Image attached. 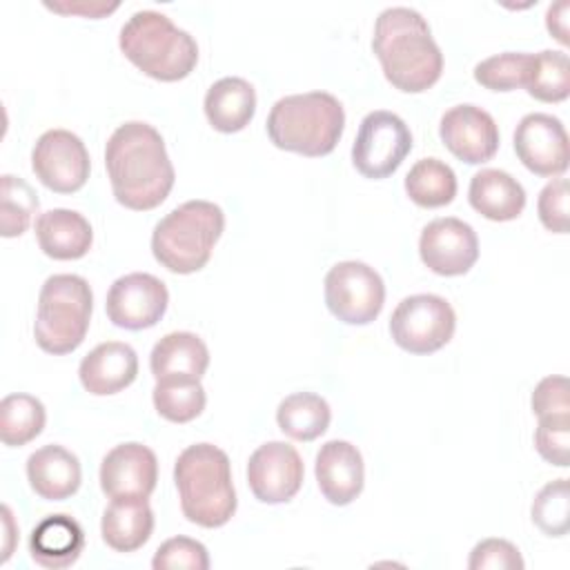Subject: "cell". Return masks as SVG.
I'll use <instances>...</instances> for the list:
<instances>
[{"label": "cell", "instance_id": "obj_25", "mask_svg": "<svg viewBox=\"0 0 570 570\" xmlns=\"http://www.w3.org/2000/svg\"><path fill=\"white\" fill-rule=\"evenodd\" d=\"M154 532V510L147 499H111L102 512V541L116 552L142 548Z\"/></svg>", "mask_w": 570, "mask_h": 570}, {"label": "cell", "instance_id": "obj_35", "mask_svg": "<svg viewBox=\"0 0 570 570\" xmlns=\"http://www.w3.org/2000/svg\"><path fill=\"white\" fill-rule=\"evenodd\" d=\"M534 448L543 461L568 468L570 459V414L539 416L534 430Z\"/></svg>", "mask_w": 570, "mask_h": 570}, {"label": "cell", "instance_id": "obj_2", "mask_svg": "<svg viewBox=\"0 0 570 570\" xmlns=\"http://www.w3.org/2000/svg\"><path fill=\"white\" fill-rule=\"evenodd\" d=\"M372 51L385 80L405 94L428 91L443 73V53L430 24L410 7H390L379 13Z\"/></svg>", "mask_w": 570, "mask_h": 570}, {"label": "cell", "instance_id": "obj_30", "mask_svg": "<svg viewBox=\"0 0 570 570\" xmlns=\"http://www.w3.org/2000/svg\"><path fill=\"white\" fill-rule=\"evenodd\" d=\"M156 412L171 423H189L205 410L207 396L200 379H160L151 392Z\"/></svg>", "mask_w": 570, "mask_h": 570}, {"label": "cell", "instance_id": "obj_36", "mask_svg": "<svg viewBox=\"0 0 570 570\" xmlns=\"http://www.w3.org/2000/svg\"><path fill=\"white\" fill-rule=\"evenodd\" d=\"M154 570H207V548L189 537H171L156 550L151 559Z\"/></svg>", "mask_w": 570, "mask_h": 570}, {"label": "cell", "instance_id": "obj_16", "mask_svg": "<svg viewBox=\"0 0 570 570\" xmlns=\"http://www.w3.org/2000/svg\"><path fill=\"white\" fill-rule=\"evenodd\" d=\"M439 136L448 151L468 165L494 158L499 149V127L494 118L476 105H454L439 122Z\"/></svg>", "mask_w": 570, "mask_h": 570}, {"label": "cell", "instance_id": "obj_34", "mask_svg": "<svg viewBox=\"0 0 570 570\" xmlns=\"http://www.w3.org/2000/svg\"><path fill=\"white\" fill-rule=\"evenodd\" d=\"M532 53L505 51L481 60L474 67V80L490 91H514L525 87Z\"/></svg>", "mask_w": 570, "mask_h": 570}, {"label": "cell", "instance_id": "obj_3", "mask_svg": "<svg viewBox=\"0 0 570 570\" xmlns=\"http://www.w3.org/2000/svg\"><path fill=\"white\" fill-rule=\"evenodd\" d=\"M174 483L187 521L200 528H220L236 512L229 456L214 443L185 448L174 463Z\"/></svg>", "mask_w": 570, "mask_h": 570}, {"label": "cell", "instance_id": "obj_12", "mask_svg": "<svg viewBox=\"0 0 570 570\" xmlns=\"http://www.w3.org/2000/svg\"><path fill=\"white\" fill-rule=\"evenodd\" d=\"M169 305V292L160 278L147 272H131L116 278L107 292V316L122 330L154 327Z\"/></svg>", "mask_w": 570, "mask_h": 570}, {"label": "cell", "instance_id": "obj_13", "mask_svg": "<svg viewBox=\"0 0 570 570\" xmlns=\"http://www.w3.org/2000/svg\"><path fill=\"white\" fill-rule=\"evenodd\" d=\"M303 461L294 445L269 441L258 445L247 463V483L261 503H287L303 485Z\"/></svg>", "mask_w": 570, "mask_h": 570}, {"label": "cell", "instance_id": "obj_27", "mask_svg": "<svg viewBox=\"0 0 570 570\" xmlns=\"http://www.w3.org/2000/svg\"><path fill=\"white\" fill-rule=\"evenodd\" d=\"M332 410L327 401L314 392H294L276 407L281 432L294 441H314L330 428Z\"/></svg>", "mask_w": 570, "mask_h": 570}, {"label": "cell", "instance_id": "obj_6", "mask_svg": "<svg viewBox=\"0 0 570 570\" xmlns=\"http://www.w3.org/2000/svg\"><path fill=\"white\" fill-rule=\"evenodd\" d=\"M223 229L225 214L216 203L187 200L156 223L151 254L174 274H194L209 263Z\"/></svg>", "mask_w": 570, "mask_h": 570}, {"label": "cell", "instance_id": "obj_5", "mask_svg": "<svg viewBox=\"0 0 570 570\" xmlns=\"http://www.w3.org/2000/svg\"><path fill=\"white\" fill-rule=\"evenodd\" d=\"M118 45L134 67L160 82L187 78L198 62L194 36L154 9L131 13L120 29Z\"/></svg>", "mask_w": 570, "mask_h": 570}, {"label": "cell", "instance_id": "obj_18", "mask_svg": "<svg viewBox=\"0 0 570 570\" xmlns=\"http://www.w3.org/2000/svg\"><path fill=\"white\" fill-rule=\"evenodd\" d=\"M321 494L332 505H347L363 492L365 465L356 445L332 439L321 445L314 463Z\"/></svg>", "mask_w": 570, "mask_h": 570}, {"label": "cell", "instance_id": "obj_26", "mask_svg": "<svg viewBox=\"0 0 570 570\" xmlns=\"http://www.w3.org/2000/svg\"><path fill=\"white\" fill-rule=\"evenodd\" d=\"M203 109L216 131L236 134L254 118L256 91L245 78L227 76L207 89Z\"/></svg>", "mask_w": 570, "mask_h": 570}, {"label": "cell", "instance_id": "obj_24", "mask_svg": "<svg viewBox=\"0 0 570 570\" xmlns=\"http://www.w3.org/2000/svg\"><path fill=\"white\" fill-rule=\"evenodd\" d=\"M149 367L160 379H200L209 367V350L194 332H169L151 350Z\"/></svg>", "mask_w": 570, "mask_h": 570}, {"label": "cell", "instance_id": "obj_14", "mask_svg": "<svg viewBox=\"0 0 570 570\" xmlns=\"http://www.w3.org/2000/svg\"><path fill=\"white\" fill-rule=\"evenodd\" d=\"M514 151L525 169L543 178H557L568 169V134L550 114H528L514 129Z\"/></svg>", "mask_w": 570, "mask_h": 570}, {"label": "cell", "instance_id": "obj_1", "mask_svg": "<svg viewBox=\"0 0 570 570\" xmlns=\"http://www.w3.org/2000/svg\"><path fill=\"white\" fill-rule=\"evenodd\" d=\"M105 167L114 198L134 212L158 207L176 180L163 136L140 120H129L109 136Z\"/></svg>", "mask_w": 570, "mask_h": 570}, {"label": "cell", "instance_id": "obj_29", "mask_svg": "<svg viewBox=\"0 0 570 570\" xmlns=\"http://www.w3.org/2000/svg\"><path fill=\"white\" fill-rule=\"evenodd\" d=\"M47 421L45 405L24 392L7 394L0 401V439L7 448H20L33 441Z\"/></svg>", "mask_w": 570, "mask_h": 570}, {"label": "cell", "instance_id": "obj_10", "mask_svg": "<svg viewBox=\"0 0 570 570\" xmlns=\"http://www.w3.org/2000/svg\"><path fill=\"white\" fill-rule=\"evenodd\" d=\"M385 303L381 274L361 261H341L325 276V305L347 325L372 323Z\"/></svg>", "mask_w": 570, "mask_h": 570}, {"label": "cell", "instance_id": "obj_19", "mask_svg": "<svg viewBox=\"0 0 570 570\" xmlns=\"http://www.w3.org/2000/svg\"><path fill=\"white\" fill-rule=\"evenodd\" d=\"M138 374V354L131 345L107 341L96 345L78 367L82 387L94 396L118 394L134 383Z\"/></svg>", "mask_w": 570, "mask_h": 570}, {"label": "cell", "instance_id": "obj_40", "mask_svg": "<svg viewBox=\"0 0 570 570\" xmlns=\"http://www.w3.org/2000/svg\"><path fill=\"white\" fill-rule=\"evenodd\" d=\"M47 9L56 11V13H65V16H82V18H102L109 16L111 11H116L120 4L118 2H45Z\"/></svg>", "mask_w": 570, "mask_h": 570}, {"label": "cell", "instance_id": "obj_8", "mask_svg": "<svg viewBox=\"0 0 570 570\" xmlns=\"http://www.w3.org/2000/svg\"><path fill=\"white\" fill-rule=\"evenodd\" d=\"M456 314L439 294L405 296L392 312V341L410 354H432L445 347L454 334Z\"/></svg>", "mask_w": 570, "mask_h": 570}, {"label": "cell", "instance_id": "obj_38", "mask_svg": "<svg viewBox=\"0 0 570 570\" xmlns=\"http://www.w3.org/2000/svg\"><path fill=\"white\" fill-rule=\"evenodd\" d=\"M470 570H521L523 559L514 543L505 539L479 541L468 559Z\"/></svg>", "mask_w": 570, "mask_h": 570}, {"label": "cell", "instance_id": "obj_28", "mask_svg": "<svg viewBox=\"0 0 570 570\" xmlns=\"http://www.w3.org/2000/svg\"><path fill=\"white\" fill-rule=\"evenodd\" d=\"M405 191L419 207H443L456 196V176L450 165L439 158L416 160L405 176Z\"/></svg>", "mask_w": 570, "mask_h": 570}, {"label": "cell", "instance_id": "obj_4", "mask_svg": "<svg viewBox=\"0 0 570 570\" xmlns=\"http://www.w3.org/2000/svg\"><path fill=\"white\" fill-rule=\"evenodd\" d=\"M345 129V109L327 91H307L278 98L267 116V136L274 147L307 158L327 156Z\"/></svg>", "mask_w": 570, "mask_h": 570}, {"label": "cell", "instance_id": "obj_9", "mask_svg": "<svg viewBox=\"0 0 570 570\" xmlns=\"http://www.w3.org/2000/svg\"><path fill=\"white\" fill-rule=\"evenodd\" d=\"M412 149V131L405 120L392 111H370L356 131L352 163L365 178L381 180L392 176Z\"/></svg>", "mask_w": 570, "mask_h": 570}, {"label": "cell", "instance_id": "obj_41", "mask_svg": "<svg viewBox=\"0 0 570 570\" xmlns=\"http://www.w3.org/2000/svg\"><path fill=\"white\" fill-rule=\"evenodd\" d=\"M568 11H570V2L568 0H559L554 4L548 7L546 13V27L552 33L554 40H559L561 45H568Z\"/></svg>", "mask_w": 570, "mask_h": 570}, {"label": "cell", "instance_id": "obj_23", "mask_svg": "<svg viewBox=\"0 0 570 570\" xmlns=\"http://www.w3.org/2000/svg\"><path fill=\"white\" fill-rule=\"evenodd\" d=\"M468 200L483 218L505 223L521 216L525 207V189L503 169H481L470 180Z\"/></svg>", "mask_w": 570, "mask_h": 570}, {"label": "cell", "instance_id": "obj_15", "mask_svg": "<svg viewBox=\"0 0 570 570\" xmlns=\"http://www.w3.org/2000/svg\"><path fill=\"white\" fill-rule=\"evenodd\" d=\"M423 265L439 276H461L479 258V238L472 225L445 216L428 223L419 238Z\"/></svg>", "mask_w": 570, "mask_h": 570}, {"label": "cell", "instance_id": "obj_37", "mask_svg": "<svg viewBox=\"0 0 570 570\" xmlns=\"http://www.w3.org/2000/svg\"><path fill=\"white\" fill-rule=\"evenodd\" d=\"M568 198H570L568 180L561 178V176L552 178L539 191L537 212H539L541 225L548 232H554V234H566L568 232Z\"/></svg>", "mask_w": 570, "mask_h": 570}, {"label": "cell", "instance_id": "obj_7", "mask_svg": "<svg viewBox=\"0 0 570 570\" xmlns=\"http://www.w3.org/2000/svg\"><path fill=\"white\" fill-rule=\"evenodd\" d=\"M94 309L89 283L78 274H53L42 283L33 338L47 354H69L87 336Z\"/></svg>", "mask_w": 570, "mask_h": 570}, {"label": "cell", "instance_id": "obj_21", "mask_svg": "<svg viewBox=\"0 0 570 570\" xmlns=\"http://www.w3.org/2000/svg\"><path fill=\"white\" fill-rule=\"evenodd\" d=\"M36 240L49 258L76 261L91 249L94 232L82 214L56 207L36 218Z\"/></svg>", "mask_w": 570, "mask_h": 570}, {"label": "cell", "instance_id": "obj_39", "mask_svg": "<svg viewBox=\"0 0 570 570\" xmlns=\"http://www.w3.org/2000/svg\"><path fill=\"white\" fill-rule=\"evenodd\" d=\"M532 412L539 416H554V414H570V399H568V379L561 374L546 376L537 383L530 396Z\"/></svg>", "mask_w": 570, "mask_h": 570}, {"label": "cell", "instance_id": "obj_20", "mask_svg": "<svg viewBox=\"0 0 570 570\" xmlns=\"http://www.w3.org/2000/svg\"><path fill=\"white\" fill-rule=\"evenodd\" d=\"M31 490L45 501H65L78 492L82 481L80 461L62 445H42L27 459Z\"/></svg>", "mask_w": 570, "mask_h": 570}, {"label": "cell", "instance_id": "obj_11", "mask_svg": "<svg viewBox=\"0 0 570 570\" xmlns=\"http://www.w3.org/2000/svg\"><path fill=\"white\" fill-rule=\"evenodd\" d=\"M36 178L56 194H73L85 187L91 160L85 142L67 129L45 131L31 151Z\"/></svg>", "mask_w": 570, "mask_h": 570}, {"label": "cell", "instance_id": "obj_31", "mask_svg": "<svg viewBox=\"0 0 570 570\" xmlns=\"http://www.w3.org/2000/svg\"><path fill=\"white\" fill-rule=\"evenodd\" d=\"M525 91L541 102H561L570 94V60L566 51L532 53Z\"/></svg>", "mask_w": 570, "mask_h": 570}, {"label": "cell", "instance_id": "obj_17", "mask_svg": "<svg viewBox=\"0 0 570 570\" xmlns=\"http://www.w3.org/2000/svg\"><path fill=\"white\" fill-rule=\"evenodd\" d=\"M156 481L158 459L136 441L116 445L100 463V488L109 499H149Z\"/></svg>", "mask_w": 570, "mask_h": 570}, {"label": "cell", "instance_id": "obj_33", "mask_svg": "<svg viewBox=\"0 0 570 570\" xmlns=\"http://www.w3.org/2000/svg\"><path fill=\"white\" fill-rule=\"evenodd\" d=\"M532 523L548 537H563L570 530V490L568 479L546 483L530 508Z\"/></svg>", "mask_w": 570, "mask_h": 570}, {"label": "cell", "instance_id": "obj_32", "mask_svg": "<svg viewBox=\"0 0 570 570\" xmlns=\"http://www.w3.org/2000/svg\"><path fill=\"white\" fill-rule=\"evenodd\" d=\"M38 212V196L27 180L13 174L0 178V234L13 238L27 232Z\"/></svg>", "mask_w": 570, "mask_h": 570}, {"label": "cell", "instance_id": "obj_22", "mask_svg": "<svg viewBox=\"0 0 570 570\" xmlns=\"http://www.w3.org/2000/svg\"><path fill=\"white\" fill-rule=\"evenodd\" d=\"M85 548V532L69 514H49L31 532V559L49 570L69 568L78 561Z\"/></svg>", "mask_w": 570, "mask_h": 570}]
</instances>
